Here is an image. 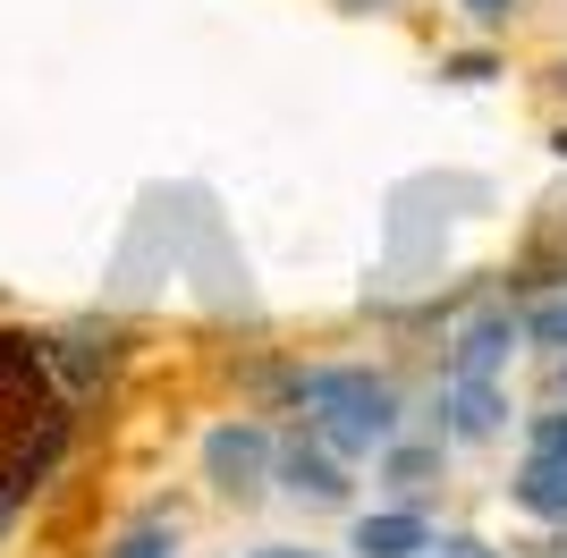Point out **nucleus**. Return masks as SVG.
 I'll return each mask as SVG.
<instances>
[{"mask_svg":"<svg viewBox=\"0 0 567 558\" xmlns=\"http://www.w3.org/2000/svg\"><path fill=\"white\" fill-rule=\"evenodd\" d=\"M348 550L355 558H424L432 550V525L415 508H373V516H355Z\"/></svg>","mask_w":567,"mask_h":558,"instance_id":"nucleus-5","label":"nucleus"},{"mask_svg":"<svg viewBox=\"0 0 567 558\" xmlns=\"http://www.w3.org/2000/svg\"><path fill=\"white\" fill-rule=\"evenodd\" d=\"M424 558H492V550H483V541H432Z\"/></svg>","mask_w":567,"mask_h":558,"instance_id":"nucleus-12","label":"nucleus"},{"mask_svg":"<svg viewBox=\"0 0 567 558\" xmlns=\"http://www.w3.org/2000/svg\"><path fill=\"white\" fill-rule=\"evenodd\" d=\"M178 550V525L169 516H144V525H127V534L111 541V558H169Z\"/></svg>","mask_w":567,"mask_h":558,"instance_id":"nucleus-8","label":"nucleus"},{"mask_svg":"<svg viewBox=\"0 0 567 558\" xmlns=\"http://www.w3.org/2000/svg\"><path fill=\"white\" fill-rule=\"evenodd\" d=\"M271 465H280V448H271L262 423H220L213 441H204V474H213V490H229V499H255V490L271 483Z\"/></svg>","mask_w":567,"mask_h":558,"instance_id":"nucleus-2","label":"nucleus"},{"mask_svg":"<svg viewBox=\"0 0 567 558\" xmlns=\"http://www.w3.org/2000/svg\"><path fill=\"white\" fill-rule=\"evenodd\" d=\"M534 457H559L567 465V406H559V415H534Z\"/></svg>","mask_w":567,"mask_h":558,"instance_id":"nucleus-9","label":"nucleus"},{"mask_svg":"<svg viewBox=\"0 0 567 558\" xmlns=\"http://www.w3.org/2000/svg\"><path fill=\"white\" fill-rule=\"evenodd\" d=\"M457 9H466L474 25H492V34H499L508 18H517V0H457Z\"/></svg>","mask_w":567,"mask_h":558,"instance_id":"nucleus-10","label":"nucleus"},{"mask_svg":"<svg viewBox=\"0 0 567 558\" xmlns=\"http://www.w3.org/2000/svg\"><path fill=\"white\" fill-rule=\"evenodd\" d=\"M262 558H306V550H262Z\"/></svg>","mask_w":567,"mask_h":558,"instance_id":"nucleus-13","label":"nucleus"},{"mask_svg":"<svg viewBox=\"0 0 567 558\" xmlns=\"http://www.w3.org/2000/svg\"><path fill=\"white\" fill-rule=\"evenodd\" d=\"M525 322H508V313H483V322L457 330V348H450V381H499L508 372V355H517Z\"/></svg>","mask_w":567,"mask_h":558,"instance_id":"nucleus-3","label":"nucleus"},{"mask_svg":"<svg viewBox=\"0 0 567 558\" xmlns=\"http://www.w3.org/2000/svg\"><path fill=\"white\" fill-rule=\"evenodd\" d=\"M280 483L297 490V499H313V508H339V499H348V465H339V448L297 432V441L280 448Z\"/></svg>","mask_w":567,"mask_h":558,"instance_id":"nucleus-4","label":"nucleus"},{"mask_svg":"<svg viewBox=\"0 0 567 558\" xmlns=\"http://www.w3.org/2000/svg\"><path fill=\"white\" fill-rule=\"evenodd\" d=\"M390 474H399V483L415 490V483H424V474H432V457H424V448H390Z\"/></svg>","mask_w":567,"mask_h":558,"instance_id":"nucleus-11","label":"nucleus"},{"mask_svg":"<svg viewBox=\"0 0 567 558\" xmlns=\"http://www.w3.org/2000/svg\"><path fill=\"white\" fill-rule=\"evenodd\" d=\"M499 415H508L499 381H450V432H457V441H492Z\"/></svg>","mask_w":567,"mask_h":558,"instance_id":"nucleus-6","label":"nucleus"},{"mask_svg":"<svg viewBox=\"0 0 567 558\" xmlns=\"http://www.w3.org/2000/svg\"><path fill=\"white\" fill-rule=\"evenodd\" d=\"M288 397L306 406V432L339 457H364V448H390L399 432V390L364 364H331V372H297Z\"/></svg>","mask_w":567,"mask_h":558,"instance_id":"nucleus-1","label":"nucleus"},{"mask_svg":"<svg viewBox=\"0 0 567 558\" xmlns=\"http://www.w3.org/2000/svg\"><path fill=\"white\" fill-rule=\"evenodd\" d=\"M559 85H567V69H559Z\"/></svg>","mask_w":567,"mask_h":558,"instance_id":"nucleus-14","label":"nucleus"},{"mask_svg":"<svg viewBox=\"0 0 567 558\" xmlns=\"http://www.w3.org/2000/svg\"><path fill=\"white\" fill-rule=\"evenodd\" d=\"M508 490H517V508H525V516L567 525V465H559V457H525V474H517Z\"/></svg>","mask_w":567,"mask_h":558,"instance_id":"nucleus-7","label":"nucleus"},{"mask_svg":"<svg viewBox=\"0 0 567 558\" xmlns=\"http://www.w3.org/2000/svg\"><path fill=\"white\" fill-rule=\"evenodd\" d=\"M559 381H567V364H559Z\"/></svg>","mask_w":567,"mask_h":558,"instance_id":"nucleus-15","label":"nucleus"}]
</instances>
